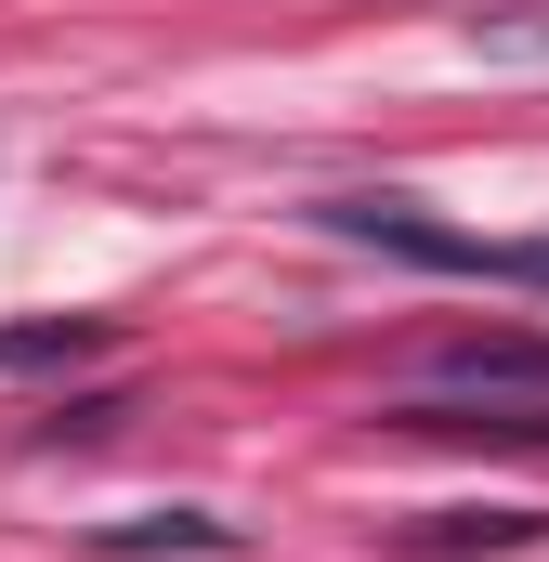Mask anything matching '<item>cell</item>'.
I'll use <instances>...</instances> for the list:
<instances>
[{
	"label": "cell",
	"instance_id": "cell-1",
	"mask_svg": "<svg viewBox=\"0 0 549 562\" xmlns=\"http://www.w3.org/2000/svg\"><path fill=\"white\" fill-rule=\"evenodd\" d=\"M314 223H327V236H354V249H393V262H418V276L549 288V236H471V223H432L418 196H327Z\"/></svg>",
	"mask_w": 549,
	"mask_h": 562
},
{
	"label": "cell",
	"instance_id": "cell-2",
	"mask_svg": "<svg viewBox=\"0 0 549 562\" xmlns=\"http://www.w3.org/2000/svg\"><path fill=\"white\" fill-rule=\"evenodd\" d=\"M406 406H549V340H511V327L432 340L406 367Z\"/></svg>",
	"mask_w": 549,
	"mask_h": 562
},
{
	"label": "cell",
	"instance_id": "cell-3",
	"mask_svg": "<svg viewBox=\"0 0 549 562\" xmlns=\"http://www.w3.org/2000/svg\"><path fill=\"white\" fill-rule=\"evenodd\" d=\"M105 550H236V524H210V510H144V524H105Z\"/></svg>",
	"mask_w": 549,
	"mask_h": 562
},
{
	"label": "cell",
	"instance_id": "cell-4",
	"mask_svg": "<svg viewBox=\"0 0 549 562\" xmlns=\"http://www.w3.org/2000/svg\"><path fill=\"white\" fill-rule=\"evenodd\" d=\"M105 327L92 314H66V327H0V367H66V353H92Z\"/></svg>",
	"mask_w": 549,
	"mask_h": 562
}]
</instances>
